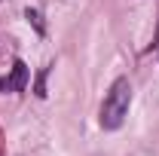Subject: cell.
<instances>
[{
  "mask_svg": "<svg viewBox=\"0 0 159 156\" xmlns=\"http://www.w3.org/2000/svg\"><path fill=\"white\" fill-rule=\"evenodd\" d=\"M129 104H132V86H129L125 77H119L110 86L104 104H101V126L104 129H119L122 119H125V113H129Z\"/></svg>",
  "mask_w": 159,
  "mask_h": 156,
  "instance_id": "1",
  "label": "cell"
},
{
  "mask_svg": "<svg viewBox=\"0 0 159 156\" xmlns=\"http://www.w3.org/2000/svg\"><path fill=\"white\" fill-rule=\"evenodd\" d=\"M28 77H31V74H28V64H25V61H16V64H12V74L0 80V92H21V89L28 86Z\"/></svg>",
  "mask_w": 159,
  "mask_h": 156,
  "instance_id": "2",
  "label": "cell"
},
{
  "mask_svg": "<svg viewBox=\"0 0 159 156\" xmlns=\"http://www.w3.org/2000/svg\"><path fill=\"white\" fill-rule=\"evenodd\" d=\"M43 83H46V71H43V74H40V80H37V95H40V98L46 95V86H43Z\"/></svg>",
  "mask_w": 159,
  "mask_h": 156,
  "instance_id": "3",
  "label": "cell"
},
{
  "mask_svg": "<svg viewBox=\"0 0 159 156\" xmlns=\"http://www.w3.org/2000/svg\"><path fill=\"white\" fill-rule=\"evenodd\" d=\"M28 19L34 21V25H37V31H43V25H40V16L37 12H34V9H28Z\"/></svg>",
  "mask_w": 159,
  "mask_h": 156,
  "instance_id": "4",
  "label": "cell"
}]
</instances>
